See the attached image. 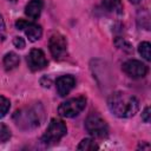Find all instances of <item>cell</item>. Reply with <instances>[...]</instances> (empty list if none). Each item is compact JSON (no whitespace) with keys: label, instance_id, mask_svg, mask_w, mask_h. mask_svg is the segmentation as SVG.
<instances>
[{"label":"cell","instance_id":"8992f818","mask_svg":"<svg viewBox=\"0 0 151 151\" xmlns=\"http://www.w3.org/2000/svg\"><path fill=\"white\" fill-rule=\"evenodd\" d=\"M48 47L51 51V54L54 59L59 60L65 57L67 51V41L66 38L60 33H54L51 35L48 41Z\"/></svg>","mask_w":151,"mask_h":151},{"label":"cell","instance_id":"5bb4252c","mask_svg":"<svg viewBox=\"0 0 151 151\" xmlns=\"http://www.w3.org/2000/svg\"><path fill=\"white\" fill-rule=\"evenodd\" d=\"M78 150H84V151H93V150H98L99 146L96 144V142L91 138H85L83 139L79 145L77 146Z\"/></svg>","mask_w":151,"mask_h":151},{"label":"cell","instance_id":"30bf717a","mask_svg":"<svg viewBox=\"0 0 151 151\" xmlns=\"http://www.w3.org/2000/svg\"><path fill=\"white\" fill-rule=\"evenodd\" d=\"M55 85H57V91H58V94L60 97H65L67 96L71 90L76 85V80L72 76H61L57 79L55 81Z\"/></svg>","mask_w":151,"mask_h":151},{"label":"cell","instance_id":"ac0fdd59","mask_svg":"<svg viewBox=\"0 0 151 151\" xmlns=\"http://www.w3.org/2000/svg\"><path fill=\"white\" fill-rule=\"evenodd\" d=\"M6 38V27H5V22L2 17L0 15V42L4 41Z\"/></svg>","mask_w":151,"mask_h":151},{"label":"cell","instance_id":"6da1fadb","mask_svg":"<svg viewBox=\"0 0 151 151\" xmlns=\"http://www.w3.org/2000/svg\"><path fill=\"white\" fill-rule=\"evenodd\" d=\"M109 109L110 111L119 118H130L134 116L139 110L138 100L123 92H114L109 98Z\"/></svg>","mask_w":151,"mask_h":151},{"label":"cell","instance_id":"9a60e30c","mask_svg":"<svg viewBox=\"0 0 151 151\" xmlns=\"http://www.w3.org/2000/svg\"><path fill=\"white\" fill-rule=\"evenodd\" d=\"M138 52L139 54L145 59V60H151V45L147 41H143L138 46Z\"/></svg>","mask_w":151,"mask_h":151},{"label":"cell","instance_id":"8fae6325","mask_svg":"<svg viewBox=\"0 0 151 151\" xmlns=\"http://www.w3.org/2000/svg\"><path fill=\"white\" fill-rule=\"evenodd\" d=\"M42 0H31L27 5H26V8H25V14L34 20L37 18H39L40 13H41V9H42Z\"/></svg>","mask_w":151,"mask_h":151},{"label":"cell","instance_id":"4fadbf2b","mask_svg":"<svg viewBox=\"0 0 151 151\" xmlns=\"http://www.w3.org/2000/svg\"><path fill=\"white\" fill-rule=\"evenodd\" d=\"M19 61H20V59H19L18 54H15L14 52H9L4 58V66L7 71H11V70H14L19 65Z\"/></svg>","mask_w":151,"mask_h":151},{"label":"cell","instance_id":"d6986e66","mask_svg":"<svg viewBox=\"0 0 151 151\" xmlns=\"http://www.w3.org/2000/svg\"><path fill=\"white\" fill-rule=\"evenodd\" d=\"M13 44H14V46L18 47V48H24V47H25V40H24L22 38H20V37L14 38Z\"/></svg>","mask_w":151,"mask_h":151},{"label":"cell","instance_id":"7a4b0ae2","mask_svg":"<svg viewBox=\"0 0 151 151\" xmlns=\"http://www.w3.org/2000/svg\"><path fill=\"white\" fill-rule=\"evenodd\" d=\"M86 131L96 138H105L109 136V126L98 113H90L85 120Z\"/></svg>","mask_w":151,"mask_h":151},{"label":"cell","instance_id":"277c9868","mask_svg":"<svg viewBox=\"0 0 151 151\" xmlns=\"http://www.w3.org/2000/svg\"><path fill=\"white\" fill-rule=\"evenodd\" d=\"M86 106V98L85 97H77L71 98L60 104L58 107V113L65 118H73L78 116Z\"/></svg>","mask_w":151,"mask_h":151},{"label":"cell","instance_id":"3957f363","mask_svg":"<svg viewBox=\"0 0 151 151\" xmlns=\"http://www.w3.org/2000/svg\"><path fill=\"white\" fill-rule=\"evenodd\" d=\"M66 131H67V127H66L65 123L63 120L53 118V119H51L44 136L41 137V140L47 145L55 144L66 134Z\"/></svg>","mask_w":151,"mask_h":151},{"label":"cell","instance_id":"9c48e42d","mask_svg":"<svg viewBox=\"0 0 151 151\" xmlns=\"http://www.w3.org/2000/svg\"><path fill=\"white\" fill-rule=\"evenodd\" d=\"M27 64L31 71H40L47 66V59L41 50L33 48L27 55Z\"/></svg>","mask_w":151,"mask_h":151},{"label":"cell","instance_id":"ba28073f","mask_svg":"<svg viewBox=\"0 0 151 151\" xmlns=\"http://www.w3.org/2000/svg\"><path fill=\"white\" fill-rule=\"evenodd\" d=\"M123 71L131 78H134V79H138V78H143L146 76L147 73V66L145 64H143L142 61L139 60H134V59H131V60H127L123 64Z\"/></svg>","mask_w":151,"mask_h":151},{"label":"cell","instance_id":"e0dca14e","mask_svg":"<svg viewBox=\"0 0 151 151\" xmlns=\"http://www.w3.org/2000/svg\"><path fill=\"white\" fill-rule=\"evenodd\" d=\"M11 138V130L2 123H0V143H5Z\"/></svg>","mask_w":151,"mask_h":151},{"label":"cell","instance_id":"ffe728a7","mask_svg":"<svg viewBox=\"0 0 151 151\" xmlns=\"http://www.w3.org/2000/svg\"><path fill=\"white\" fill-rule=\"evenodd\" d=\"M150 107L147 106V107H145V110H144V112L142 113V119L145 122V123H149L150 122Z\"/></svg>","mask_w":151,"mask_h":151},{"label":"cell","instance_id":"52a82bcc","mask_svg":"<svg viewBox=\"0 0 151 151\" xmlns=\"http://www.w3.org/2000/svg\"><path fill=\"white\" fill-rule=\"evenodd\" d=\"M15 27L20 31H24L26 37L29 41H37L42 35V29L38 24H34L32 21H27L24 19H19L15 22Z\"/></svg>","mask_w":151,"mask_h":151},{"label":"cell","instance_id":"44dd1931","mask_svg":"<svg viewBox=\"0 0 151 151\" xmlns=\"http://www.w3.org/2000/svg\"><path fill=\"white\" fill-rule=\"evenodd\" d=\"M130 1H131L132 4H139V2L142 1V0H130Z\"/></svg>","mask_w":151,"mask_h":151},{"label":"cell","instance_id":"5b68a950","mask_svg":"<svg viewBox=\"0 0 151 151\" xmlns=\"http://www.w3.org/2000/svg\"><path fill=\"white\" fill-rule=\"evenodd\" d=\"M14 119L17 122L18 126H21L24 129H29V127H35L40 125V113L35 109H26V110H20L17 111L14 114Z\"/></svg>","mask_w":151,"mask_h":151},{"label":"cell","instance_id":"7c38bea8","mask_svg":"<svg viewBox=\"0 0 151 151\" xmlns=\"http://www.w3.org/2000/svg\"><path fill=\"white\" fill-rule=\"evenodd\" d=\"M101 7L104 11L109 13H114V14L123 13V5L120 0H103Z\"/></svg>","mask_w":151,"mask_h":151},{"label":"cell","instance_id":"2e32d148","mask_svg":"<svg viewBox=\"0 0 151 151\" xmlns=\"http://www.w3.org/2000/svg\"><path fill=\"white\" fill-rule=\"evenodd\" d=\"M9 107H11L9 100L6 97L0 96V118H2V117L6 116V113L8 112Z\"/></svg>","mask_w":151,"mask_h":151}]
</instances>
